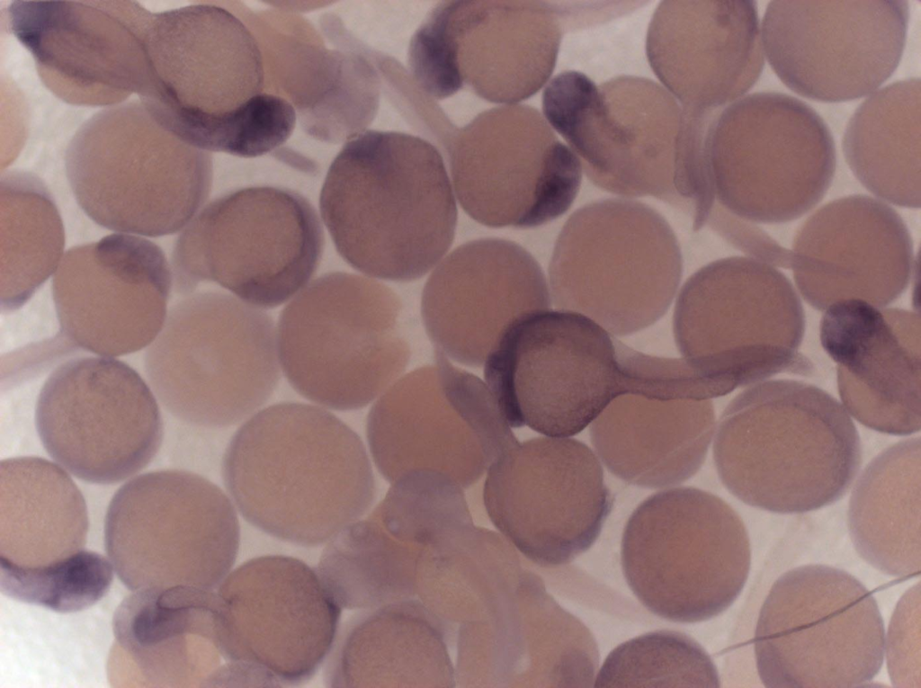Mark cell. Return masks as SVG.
Segmentation results:
<instances>
[{
    "label": "cell",
    "instance_id": "8992f818",
    "mask_svg": "<svg viewBox=\"0 0 921 688\" xmlns=\"http://www.w3.org/2000/svg\"><path fill=\"white\" fill-rule=\"evenodd\" d=\"M65 166L73 194L92 220L146 237L185 227L212 181L210 152L165 130L136 102L85 121L68 145Z\"/></svg>",
    "mask_w": 921,
    "mask_h": 688
},
{
    "label": "cell",
    "instance_id": "d4e9b609",
    "mask_svg": "<svg viewBox=\"0 0 921 688\" xmlns=\"http://www.w3.org/2000/svg\"><path fill=\"white\" fill-rule=\"evenodd\" d=\"M172 275L162 249L139 236L116 233L71 247L53 276L64 335L106 357L149 346L166 319Z\"/></svg>",
    "mask_w": 921,
    "mask_h": 688
},
{
    "label": "cell",
    "instance_id": "d6986e66",
    "mask_svg": "<svg viewBox=\"0 0 921 688\" xmlns=\"http://www.w3.org/2000/svg\"><path fill=\"white\" fill-rule=\"evenodd\" d=\"M220 639L246 686L304 683L330 651L340 606L316 572L271 555L243 563L218 587Z\"/></svg>",
    "mask_w": 921,
    "mask_h": 688
},
{
    "label": "cell",
    "instance_id": "ac0fdd59",
    "mask_svg": "<svg viewBox=\"0 0 921 688\" xmlns=\"http://www.w3.org/2000/svg\"><path fill=\"white\" fill-rule=\"evenodd\" d=\"M435 359L398 380L372 406L370 451L390 483L409 470L432 469L467 487L518 441L487 384L438 350Z\"/></svg>",
    "mask_w": 921,
    "mask_h": 688
},
{
    "label": "cell",
    "instance_id": "d590c367",
    "mask_svg": "<svg viewBox=\"0 0 921 688\" xmlns=\"http://www.w3.org/2000/svg\"><path fill=\"white\" fill-rule=\"evenodd\" d=\"M918 437L880 453L858 478L849 501L848 528L863 559L897 577L921 568Z\"/></svg>",
    "mask_w": 921,
    "mask_h": 688
},
{
    "label": "cell",
    "instance_id": "277c9868",
    "mask_svg": "<svg viewBox=\"0 0 921 688\" xmlns=\"http://www.w3.org/2000/svg\"><path fill=\"white\" fill-rule=\"evenodd\" d=\"M340 255L380 279L420 278L447 252L457 209L438 149L418 136L366 130L333 160L319 198Z\"/></svg>",
    "mask_w": 921,
    "mask_h": 688
},
{
    "label": "cell",
    "instance_id": "5b68a950",
    "mask_svg": "<svg viewBox=\"0 0 921 688\" xmlns=\"http://www.w3.org/2000/svg\"><path fill=\"white\" fill-rule=\"evenodd\" d=\"M713 456L740 501L780 514L817 510L848 491L861 466L857 430L836 398L788 380L759 383L724 410Z\"/></svg>",
    "mask_w": 921,
    "mask_h": 688
},
{
    "label": "cell",
    "instance_id": "7bdbcfd3",
    "mask_svg": "<svg viewBox=\"0 0 921 688\" xmlns=\"http://www.w3.org/2000/svg\"><path fill=\"white\" fill-rule=\"evenodd\" d=\"M706 223L736 247L768 264L791 267V252L764 231L720 210L711 211Z\"/></svg>",
    "mask_w": 921,
    "mask_h": 688
},
{
    "label": "cell",
    "instance_id": "7c38bea8",
    "mask_svg": "<svg viewBox=\"0 0 921 688\" xmlns=\"http://www.w3.org/2000/svg\"><path fill=\"white\" fill-rule=\"evenodd\" d=\"M704 154L711 210L767 224L796 219L816 206L836 169L827 124L808 104L780 93L752 94L716 112Z\"/></svg>",
    "mask_w": 921,
    "mask_h": 688
},
{
    "label": "cell",
    "instance_id": "b9f144b4",
    "mask_svg": "<svg viewBox=\"0 0 921 688\" xmlns=\"http://www.w3.org/2000/svg\"><path fill=\"white\" fill-rule=\"evenodd\" d=\"M887 662L896 687H920V584L900 599L887 639Z\"/></svg>",
    "mask_w": 921,
    "mask_h": 688
},
{
    "label": "cell",
    "instance_id": "484cf974",
    "mask_svg": "<svg viewBox=\"0 0 921 688\" xmlns=\"http://www.w3.org/2000/svg\"><path fill=\"white\" fill-rule=\"evenodd\" d=\"M550 294L540 265L524 248L478 239L457 247L431 274L422 317L438 351L479 366L516 319L548 309Z\"/></svg>",
    "mask_w": 921,
    "mask_h": 688
},
{
    "label": "cell",
    "instance_id": "8d00e7d4",
    "mask_svg": "<svg viewBox=\"0 0 921 688\" xmlns=\"http://www.w3.org/2000/svg\"><path fill=\"white\" fill-rule=\"evenodd\" d=\"M919 78L890 84L868 97L851 117L843 138L845 160L872 193L918 209L920 192Z\"/></svg>",
    "mask_w": 921,
    "mask_h": 688
},
{
    "label": "cell",
    "instance_id": "ab89813d",
    "mask_svg": "<svg viewBox=\"0 0 921 688\" xmlns=\"http://www.w3.org/2000/svg\"><path fill=\"white\" fill-rule=\"evenodd\" d=\"M707 652L683 633L660 630L627 640L605 658L595 687H719Z\"/></svg>",
    "mask_w": 921,
    "mask_h": 688
},
{
    "label": "cell",
    "instance_id": "d6a6232c",
    "mask_svg": "<svg viewBox=\"0 0 921 688\" xmlns=\"http://www.w3.org/2000/svg\"><path fill=\"white\" fill-rule=\"evenodd\" d=\"M486 665L492 686L592 687L599 651L586 626L523 571L491 626Z\"/></svg>",
    "mask_w": 921,
    "mask_h": 688
},
{
    "label": "cell",
    "instance_id": "4316f807",
    "mask_svg": "<svg viewBox=\"0 0 921 688\" xmlns=\"http://www.w3.org/2000/svg\"><path fill=\"white\" fill-rule=\"evenodd\" d=\"M791 269L804 299L825 310L859 299L882 308L906 290L913 245L899 215L866 195L833 201L798 232Z\"/></svg>",
    "mask_w": 921,
    "mask_h": 688
},
{
    "label": "cell",
    "instance_id": "e575fe53",
    "mask_svg": "<svg viewBox=\"0 0 921 688\" xmlns=\"http://www.w3.org/2000/svg\"><path fill=\"white\" fill-rule=\"evenodd\" d=\"M85 500L69 475L39 457L0 463V565L41 568L85 550Z\"/></svg>",
    "mask_w": 921,
    "mask_h": 688
},
{
    "label": "cell",
    "instance_id": "8fae6325",
    "mask_svg": "<svg viewBox=\"0 0 921 688\" xmlns=\"http://www.w3.org/2000/svg\"><path fill=\"white\" fill-rule=\"evenodd\" d=\"M484 376L510 426L550 437L580 433L633 388L626 345L587 317L561 309L511 324L487 355Z\"/></svg>",
    "mask_w": 921,
    "mask_h": 688
},
{
    "label": "cell",
    "instance_id": "ba28073f",
    "mask_svg": "<svg viewBox=\"0 0 921 688\" xmlns=\"http://www.w3.org/2000/svg\"><path fill=\"white\" fill-rule=\"evenodd\" d=\"M400 311L396 293L380 282L346 273L317 278L280 317L278 354L287 380L326 407H365L408 362Z\"/></svg>",
    "mask_w": 921,
    "mask_h": 688
},
{
    "label": "cell",
    "instance_id": "7a4b0ae2",
    "mask_svg": "<svg viewBox=\"0 0 921 688\" xmlns=\"http://www.w3.org/2000/svg\"><path fill=\"white\" fill-rule=\"evenodd\" d=\"M542 111L593 183L664 201L689 215L695 230L706 223L714 201L703 150L706 122L665 87L636 76L597 85L565 71L545 86Z\"/></svg>",
    "mask_w": 921,
    "mask_h": 688
},
{
    "label": "cell",
    "instance_id": "836d02e7",
    "mask_svg": "<svg viewBox=\"0 0 921 688\" xmlns=\"http://www.w3.org/2000/svg\"><path fill=\"white\" fill-rule=\"evenodd\" d=\"M346 621L328 659L332 687H452L450 628L420 601L368 609Z\"/></svg>",
    "mask_w": 921,
    "mask_h": 688
},
{
    "label": "cell",
    "instance_id": "60d3db41",
    "mask_svg": "<svg viewBox=\"0 0 921 688\" xmlns=\"http://www.w3.org/2000/svg\"><path fill=\"white\" fill-rule=\"evenodd\" d=\"M112 579V564L86 549L67 561L42 568L0 565V589L4 595L58 612L94 605L106 594Z\"/></svg>",
    "mask_w": 921,
    "mask_h": 688
},
{
    "label": "cell",
    "instance_id": "3957f363",
    "mask_svg": "<svg viewBox=\"0 0 921 688\" xmlns=\"http://www.w3.org/2000/svg\"><path fill=\"white\" fill-rule=\"evenodd\" d=\"M222 475L243 517L269 535L301 546L330 541L374 499L360 437L316 406L280 403L235 433Z\"/></svg>",
    "mask_w": 921,
    "mask_h": 688
},
{
    "label": "cell",
    "instance_id": "f35d334b",
    "mask_svg": "<svg viewBox=\"0 0 921 688\" xmlns=\"http://www.w3.org/2000/svg\"><path fill=\"white\" fill-rule=\"evenodd\" d=\"M65 232L50 193L37 177L8 172L1 178V278L3 313L22 307L57 271Z\"/></svg>",
    "mask_w": 921,
    "mask_h": 688
},
{
    "label": "cell",
    "instance_id": "52a82bcc",
    "mask_svg": "<svg viewBox=\"0 0 921 688\" xmlns=\"http://www.w3.org/2000/svg\"><path fill=\"white\" fill-rule=\"evenodd\" d=\"M144 368L153 392L177 419L232 425L263 406L280 380L273 321L228 294L189 296L169 310Z\"/></svg>",
    "mask_w": 921,
    "mask_h": 688
},
{
    "label": "cell",
    "instance_id": "ffe728a7",
    "mask_svg": "<svg viewBox=\"0 0 921 688\" xmlns=\"http://www.w3.org/2000/svg\"><path fill=\"white\" fill-rule=\"evenodd\" d=\"M35 422L57 463L100 485L142 470L164 436L153 390L134 369L109 357L77 358L58 367L40 389Z\"/></svg>",
    "mask_w": 921,
    "mask_h": 688
},
{
    "label": "cell",
    "instance_id": "2e32d148",
    "mask_svg": "<svg viewBox=\"0 0 921 688\" xmlns=\"http://www.w3.org/2000/svg\"><path fill=\"white\" fill-rule=\"evenodd\" d=\"M884 649L883 621L872 594L852 575L824 565L782 575L755 631L757 671L766 687L863 686L879 673Z\"/></svg>",
    "mask_w": 921,
    "mask_h": 688
},
{
    "label": "cell",
    "instance_id": "6da1fadb",
    "mask_svg": "<svg viewBox=\"0 0 921 688\" xmlns=\"http://www.w3.org/2000/svg\"><path fill=\"white\" fill-rule=\"evenodd\" d=\"M145 50L141 104L186 144L254 157L292 134L296 111L267 92L258 40L230 9L196 4L152 13Z\"/></svg>",
    "mask_w": 921,
    "mask_h": 688
},
{
    "label": "cell",
    "instance_id": "30bf717a",
    "mask_svg": "<svg viewBox=\"0 0 921 688\" xmlns=\"http://www.w3.org/2000/svg\"><path fill=\"white\" fill-rule=\"evenodd\" d=\"M682 258L666 220L629 200L595 201L563 227L550 264L555 306L626 335L658 320L678 289Z\"/></svg>",
    "mask_w": 921,
    "mask_h": 688
},
{
    "label": "cell",
    "instance_id": "5bb4252c",
    "mask_svg": "<svg viewBox=\"0 0 921 688\" xmlns=\"http://www.w3.org/2000/svg\"><path fill=\"white\" fill-rule=\"evenodd\" d=\"M104 543L131 591L176 586L213 591L235 562L239 523L225 493L182 469L135 477L112 496Z\"/></svg>",
    "mask_w": 921,
    "mask_h": 688
},
{
    "label": "cell",
    "instance_id": "9c48e42d",
    "mask_svg": "<svg viewBox=\"0 0 921 688\" xmlns=\"http://www.w3.org/2000/svg\"><path fill=\"white\" fill-rule=\"evenodd\" d=\"M745 524L725 501L693 487L658 492L630 516L621 566L639 601L663 619L703 621L726 611L748 577Z\"/></svg>",
    "mask_w": 921,
    "mask_h": 688
},
{
    "label": "cell",
    "instance_id": "83f0119b",
    "mask_svg": "<svg viewBox=\"0 0 921 688\" xmlns=\"http://www.w3.org/2000/svg\"><path fill=\"white\" fill-rule=\"evenodd\" d=\"M112 628L113 686H242L224 653L213 591H134L116 609Z\"/></svg>",
    "mask_w": 921,
    "mask_h": 688
},
{
    "label": "cell",
    "instance_id": "cb8c5ba5",
    "mask_svg": "<svg viewBox=\"0 0 921 688\" xmlns=\"http://www.w3.org/2000/svg\"><path fill=\"white\" fill-rule=\"evenodd\" d=\"M152 13L132 1H16L10 29L44 85L76 105H111L138 93Z\"/></svg>",
    "mask_w": 921,
    "mask_h": 688
},
{
    "label": "cell",
    "instance_id": "f1b7e54d",
    "mask_svg": "<svg viewBox=\"0 0 921 688\" xmlns=\"http://www.w3.org/2000/svg\"><path fill=\"white\" fill-rule=\"evenodd\" d=\"M646 49L655 75L684 108L717 111L747 92L764 67L756 4L663 1Z\"/></svg>",
    "mask_w": 921,
    "mask_h": 688
},
{
    "label": "cell",
    "instance_id": "e0dca14e",
    "mask_svg": "<svg viewBox=\"0 0 921 688\" xmlns=\"http://www.w3.org/2000/svg\"><path fill=\"white\" fill-rule=\"evenodd\" d=\"M565 13L545 1L442 2L410 40L409 71L435 99L467 87L487 101L514 104L550 79Z\"/></svg>",
    "mask_w": 921,
    "mask_h": 688
},
{
    "label": "cell",
    "instance_id": "7402d4cb",
    "mask_svg": "<svg viewBox=\"0 0 921 688\" xmlns=\"http://www.w3.org/2000/svg\"><path fill=\"white\" fill-rule=\"evenodd\" d=\"M490 520L528 559L568 564L598 538L613 496L590 448L568 437H541L508 447L484 485Z\"/></svg>",
    "mask_w": 921,
    "mask_h": 688
},
{
    "label": "cell",
    "instance_id": "9a60e30c",
    "mask_svg": "<svg viewBox=\"0 0 921 688\" xmlns=\"http://www.w3.org/2000/svg\"><path fill=\"white\" fill-rule=\"evenodd\" d=\"M324 245L311 204L288 189L238 190L204 207L176 240L175 289L214 281L254 305L274 308L309 281Z\"/></svg>",
    "mask_w": 921,
    "mask_h": 688
},
{
    "label": "cell",
    "instance_id": "74e56055",
    "mask_svg": "<svg viewBox=\"0 0 921 688\" xmlns=\"http://www.w3.org/2000/svg\"><path fill=\"white\" fill-rule=\"evenodd\" d=\"M423 550L393 536L371 514L329 541L317 572L340 607L378 608L416 594Z\"/></svg>",
    "mask_w": 921,
    "mask_h": 688
},
{
    "label": "cell",
    "instance_id": "1f68e13d",
    "mask_svg": "<svg viewBox=\"0 0 921 688\" xmlns=\"http://www.w3.org/2000/svg\"><path fill=\"white\" fill-rule=\"evenodd\" d=\"M714 426L710 399L623 393L590 424V436L613 475L635 486L661 488L699 470Z\"/></svg>",
    "mask_w": 921,
    "mask_h": 688
},
{
    "label": "cell",
    "instance_id": "603a6c76",
    "mask_svg": "<svg viewBox=\"0 0 921 688\" xmlns=\"http://www.w3.org/2000/svg\"><path fill=\"white\" fill-rule=\"evenodd\" d=\"M908 16L902 0L772 1L762 22L764 50L796 94L819 102L852 101L895 71Z\"/></svg>",
    "mask_w": 921,
    "mask_h": 688
},
{
    "label": "cell",
    "instance_id": "4dcf8cb0",
    "mask_svg": "<svg viewBox=\"0 0 921 688\" xmlns=\"http://www.w3.org/2000/svg\"><path fill=\"white\" fill-rule=\"evenodd\" d=\"M282 13H248L245 17L263 53L267 92L291 103L311 137L344 142L371 114L373 69L360 51L326 49L305 20Z\"/></svg>",
    "mask_w": 921,
    "mask_h": 688
},
{
    "label": "cell",
    "instance_id": "f546056e",
    "mask_svg": "<svg viewBox=\"0 0 921 688\" xmlns=\"http://www.w3.org/2000/svg\"><path fill=\"white\" fill-rule=\"evenodd\" d=\"M820 342L837 364L841 399L873 430L907 435L920 430V317L848 299L826 309Z\"/></svg>",
    "mask_w": 921,
    "mask_h": 688
},
{
    "label": "cell",
    "instance_id": "4fadbf2b",
    "mask_svg": "<svg viewBox=\"0 0 921 688\" xmlns=\"http://www.w3.org/2000/svg\"><path fill=\"white\" fill-rule=\"evenodd\" d=\"M801 302L780 271L754 258L715 261L683 287L675 337L684 360L723 396L782 371H806Z\"/></svg>",
    "mask_w": 921,
    "mask_h": 688
},
{
    "label": "cell",
    "instance_id": "44dd1931",
    "mask_svg": "<svg viewBox=\"0 0 921 688\" xmlns=\"http://www.w3.org/2000/svg\"><path fill=\"white\" fill-rule=\"evenodd\" d=\"M456 197L488 227L531 228L551 221L573 203L581 164L535 108L487 110L449 142Z\"/></svg>",
    "mask_w": 921,
    "mask_h": 688
}]
</instances>
